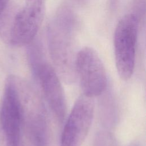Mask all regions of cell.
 I'll use <instances>...</instances> for the list:
<instances>
[{
    "label": "cell",
    "mask_w": 146,
    "mask_h": 146,
    "mask_svg": "<svg viewBox=\"0 0 146 146\" xmlns=\"http://www.w3.org/2000/svg\"><path fill=\"white\" fill-rule=\"evenodd\" d=\"M75 18L71 9L59 7L50 23L48 47L53 67L61 80L72 84L76 80L75 52L74 43Z\"/></svg>",
    "instance_id": "6da1fadb"
},
{
    "label": "cell",
    "mask_w": 146,
    "mask_h": 146,
    "mask_svg": "<svg viewBox=\"0 0 146 146\" xmlns=\"http://www.w3.org/2000/svg\"><path fill=\"white\" fill-rule=\"evenodd\" d=\"M46 0H26L22 7L9 4L0 15V36L14 46H27L36 36L43 21Z\"/></svg>",
    "instance_id": "7a4b0ae2"
},
{
    "label": "cell",
    "mask_w": 146,
    "mask_h": 146,
    "mask_svg": "<svg viewBox=\"0 0 146 146\" xmlns=\"http://www.w3.org/2000/svg\"><path fill=\"white\" fill-rule=\"evenodd\" d=\"M22 125L20 78L10 76L0 104V146H20Z\"/></svg>",
    "instance_id": "3957f363"
},
{
    "label": "cell",
    "mask_w": 146,
    "mask_h": 146,
    "mask_svg": "<svg viewBox=\"0 0 146 146\" xmlns=\"http://www.w3.org/2000/svg\"><path fill=\"white\" fill-rule=\"evenodd\" d=\"M136 14L124 15L117 23L113 36L115 64L120 78L129 80L134 71L138 32Z\"/></svg>",
    "instance_id": "277c9868"
},
{
    "label": "cell",
    "mask_w": 146,
    "mask_h": 146,
    "mask_svg": "<svg viewBox=\"0 0 146 146\" xmlns=\"http://www.w3.org/2000/svg\"><path fill=\"white\" fill-rule=\"evenodd\" d=\"M20 91L23 124L26 125L31 145L47 146L48 131L43 102L29 84L22 79Z\"/></svg>",
    "instance_id": "5b68a950"
},
{
    "label": "cell",
    "mask_w": 146,
    "mask_h": 146,
    "mask_svg": "<svg viewBox=\"0 0 146 146\" xmlns=\"http://www.w3.org/2000/svg\"><path fill=\"white\" fill-rule=\"evenodd\" d=\"M75 72L83 95L94 98L106 90L108 82L106 68L94 48L84 47L78 51Z\"/></svg>",
    "instance_id": "8992f818"
},
{
    "label": "cell",
    "mask_w": 146,
    "mask_h": 146,
    "mask_svg": "<svg viewBox=\"0 0 146 146\" xmlns=\"http://www.w3.org/2000/svg\"><path fill=\"white\" fill-rule=\"evenodd\" d=\"M46 100L56 119L62 123L67 114V102L61 80L46 57L29 63Z\"/></svg>",
    "instance_id": "52a82bcc"
},
{
    "label": "cell",
    "mask_w": 146,
    "mask_h": 146,
    "mask_svg": "<svg viewBox=\"0 0 146 146\" xmlns=\"http://www.w3.org/2000/svg\"><path fill=\"white\" fill-rule=\"evenodd\" d=\"M94 111V98L82 94L77 99L64 124L60 146H82L91 128Z\"/></svg>",
    "instance_id": "ba28073f"
},
{
    "label": "cell",
    "mask_w": 146,
    "mask_h": 146,
    "mask_svg": "<svg viewBox=\"0 0 146 146\" xmlns=\"http://www.w3.org/2000/svg\"><path fill=\"white\" fill-rule=\"evenodd\" d=\"M10 0H0V15L9 4Z\"/></svg>",
    "instance_id": "9c48e42d"
},
{
    "label": "cell",
    "mask_w": 146,
    "mask_h": 146,
    "mask_svg": "<svg viewBox=\"0 0 146 146\" xmlns=\"http://www.w3.org/2000/svg\"><path fill=\"white\" fill-rule=\"evenodd\" d=\"M76 2H79V3H84V2H86L87 0H75Z\"/></svg>",
    "instance_id": "30bf717a"
}]
</instances>
